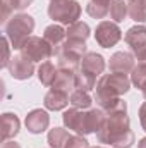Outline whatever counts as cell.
I'll return each instance as SVG.
<instances>
[{
    "instance_id": "cell-9",
    "label": "cell",
    "mask_w": 146,
    "mask_h": 148,
    "mask_svg": "<svg viewBox=\"0 0 146 148\" xmlns=\"http://www.w3.org/2000/svg\"><path fill=\"white\" fill-rule=\"evenodd\" d=\"M124 38H126V43L131 47V50L136 57L146 52V26L129 28Z\"/></svg>"
},
{
    "instance_id": "cell-2",
    "label": "cell",
    "mask_w": 146,
    "mask_h": 148,
    "mask_svg": "<svg viewBox=\"0 0 146 148\" xmlns=\"http://www.w3.org/2000/svg\"><path fill=\"white\" fill-rule=\"evenodd\" d=\"M105 119H107V112L102 110L100 107L89 109V110L72 107V109L65 110L62 115L64 126L67 129H72L76 134H81V136H88L91 133H96L103 126Z\"/></svg>"
},
{
    "instance_id": "cell-21",
    "label": "cell",
    "mask_w": 146,
    "mask_h": 148,
    "mask_svg": "<svg viewBox=\"0 0 146 148\" xmlns=\"http://www.w3.org/2000/svg\"><path fill=\"white\" fill-rule=\"evenodd\" d=\"M69 100H71L72 107H76V109H83V110L89 109L91 103H93V98L89 97V91H84V90H79V88H76L72 93H71Z\"/></svg>"
},
{
    "instance_id": "cell-8",
    "label": "cell",
    "mask_w": 146,
    "mask_h": 148,
    "mask_svg": "<svg viewBox=\"0 0 146 148\" xmlns=\"http://www.w3.org/2000/svg\"><path fill=\"white\" fill-rule=\"evenodd\" d=\"M7 69H9V73H10V76L14 79H19V81L29 79L33 76V73H35V62L29 60L28 57H24L23 53H19V55L10 59Z\"/></svg>"
},
{
    "instance_id": "cell-35",
    "label": "cell",
    "mask_w": 146,
    "mask_h": 148,
    "mask_svg": "<svg viewBox=\"0 0 146 148\" xmlns=\"http://www.w3.org/2000/svg\"><path fill=\"white\" fill-rule=\"evenodd\" d=\"M50 2H53V0H50Z\"/></svg>"
},
{
    "instance_id": "cell-12",
    "label": "cell",
    "mask_w": 146,
    "mask_h": 148,
    "mask_svg": "<svg viewBox=\"0 0 146 148\" xmlns=\"http://www.w3.org/2000/svg\"><path fill=\"white\" fill-rule=\"evenodd\" d=\"M45 109H48V110H62V109H65L69 103H71V100H69V93H65V91H62V90H55V88H52L46 95H45Z\"/></svg>"
},
{
    "instance_id": "cell-17",
    "label": "cell",
    "mask_w": 146,
    "mask_h": 148,
    "mask_svg": "<svg viewBox=\"0 0 146 148\" xmlns=\"http://www.w3.org/2000/svg\"><path fill=\"white\" fill-rule=\"evenodd\" d=\"M72 134H69L67 129L64 127H53L48 133V145L50 148H67V143Z\"/></svg>"
},
{
    "instance_id": "cell-25",
    "label": "cell",
    "mask_w": 146,
    "mask_h": 148,
    "mask_svg": "<svg viewBox=\"0 0 146 148\" xmlns=\"http://www.w3.org/2000/svg\"><path fill=\"white\" fill-rule=\"evenodd\" d=\"M131 83L136 88L145 90V86H146V64H139L138 62V66H134L132 74H131Z\"/></svg>"
},
{
    "instance_id": "cell-14",
    "label": "cell",
    "mask_w": 146,
    "mask_h": 148,
    "mask_svg": "<svg viewBox=\"0 0 146 148\" xmlns=\"http://www.w3.org/2000/svg\"><path fill=\"white\" fill-rule=\"evenodd\" d=\"M79 67L84 69V71H88V73L95 74V76L98 77L100 74L105 71V59H103L100 53H96V52H88V53L83 57Z\"/></svg>"
},
{
    "instance_id": "cell-22",
    "label": "cell",
    "mask_w": 146,
    "mask_h": 148,
    "mask_svg": "<svg viewBox=\"0 0 146 148\" xmlns=\"http://www.w3.org/2000/svg\"><path fill=\"white\" fill-rule=\"evenodd\" d=\"M129 14V7L126 0H112L110 2V17L113 23H122L126 16Z\"/></svg>"
},
{
    "instance_id": "cell-11",
    "label": "cell",
    "mask_w": 146,
    "mask_h": 148,
    "mask_svg": "<svg viewBox=\"0 0 146 148\" xmlns=\"http://www.w3.org/2000/svg\"><path fill=\"white\" fill-rule=\"evenodd\" d=\"M108 67L112 73H132L134 69V57L127 52H117L110 57Z\"/></svg>"
},
{
    "instance_id": "cell-24",
    "label": "cell",
    "mask_w": 146,
    "mask_h": 148,
    "mask_svg": "<svg viewBox=\"0 0 146 148\" xmlns=\"http://www.w3.org/2000/svg\"><path fill=\"white\" fill-rule=\"evenodd\" d=\"M129 17L136 23H146V7L141 0H129Z\"/></svg>"
},
{
    "instance_id": "cell-31",
    "label": "cell",
    "mask_w": 146,
    "mask_h": 148,
    "mask_svg": "<svg viewBox=\"0 0 146 148\" xmlns=\"http://www.w3.org/2000/svg\"><path fill=\"white\" fill-rule=\"evenodd\" d=\"M138 148H146V138L139 140V143H138Z\"/></svg>"
},
{
    "instance_id": "cell-34",
    "label": "cell",
    "mask_w": 146,
    "mask_h": 148,
    "mask_svg": "<svg viewBox=\"0 0 146 148\" xmlns=\"http://www.w3.org/2000/svg\"><path fill=\"white\" fill-rule=\"evenodd\" d=\"M141 2H143V5H145V7H146V0H141Z\"/></svg>"
},
{
    "instance_id": "cell-27",
    "label": "cell",
    "mask_w": 146,
    "mask_h": 148,
    "mask_svg": "<svg viewBox=\"0 0 146 148\" xmlns=\"http://www.w3.org/2000/svg\"><path fill=\"white\" fill-rule=\"evenodd\" d=\"M2 47H3V57H2V67H7L10 59H9V38H2Z\"/></svg>"
},
{
    "instance_id": "cell-26",
    "label": "cell",
    "mask_w": 146,
    "mask_h": 148,
    "mask_svg": "<svg viewBox=\"0 0 146 148\" xmlns=\"http://www.w3.org/2000/svg\"><path fill=\"white\" fill-rule=\"evenodd\" d=\"M67 148H89V141L81 134H74L67 143Z\"/></svg>"
},
{
    "instance_id": "cell-13",
    "label": "cell",
    "mask_w": 146,
    "mask_h": 148,
    "mask_svg": "<svg viewBox=\"0 0 146 148\" xmlns=\"http://www.w3.org/2000/svg\"><path fill=\"white\" fill-rule=\"evenodd\" d=\"M52 88L62 90V91H65V93H69V91L72 93L74 88H76V71L60 67V69L57 71V77H55Z\"/></svg>"
},
{
    "instance_id": "cell-3",
    "label": "cell",
    "mask_w": 146,
    "mask_h": 148,
    "mask_svg": "<svg viewBox=\"0 0 146 148\" xmlns=\"http://www.w3.org/2000/svg\"><path fill=\"white\" fill-rule=\"evenodd\" d=\"M3 26H5V36L9 38L12 48L21 50L24 41L31 36V33L35 29V19L29 14L19 12V14L12 16Z\"/></svg>"
},
{
    "instance_id": "cell-32",
    "label": "cell",
    "mask_w": 146,
    "mask_h": 148,
    "mask_svg": "<svg viewBox=\"0 0 146 148\" xmlns=\"http://www.w3.org/2000/svg\"><path fill=\"white\" fill-rule=\"evenodd\" d=\"M143 95H145V98H146V86H145V90H143Z\"/></svg>"
},
{
    "instance_id": "cell-6",
    "label": "cell",
    "mask_w": 146,
    "mask_h": 148,
    "mask_svg": "<svg viewBox=\"0 0 146 148\" xmlns=\"http://www.w3.org/2000/svg\"><path fill=\"white\" fill-rule=\"evenodd\" d=\"M21 53L33 62H41V60H48L53 55V47L45 38L29 36L21 47Z\"/></svg>"
},
{
    "instance_id": "cell-7",
    "label": "cell",
    "mask_w": 146,
    "mask_h": 148,
    "mask_svg": "<svg viewBox=\"0 0 146 148\" xmlns=\"http://www.w3.org/2000/svg\"><path fill=\"white\" fill-rule=\"evenodd\" d=\"M122 38V31L120 28L117 26V23H112V21H102L98 26H96V31H95V40L100 47L103 48H110L113 45H117Z\"/></svg>"
},
{
    "instance_id": "cell-30",
    "label": "cell",
    "mask_w": 146,
    "mask_h": 148,
    "mask_svg": "<svg viewBox=\"0 0 146 148\" xmlns=\"http://www.w3.org/2000/svg\"><path fill=\"white\" fill-rule=\"evenodd\" d=\"M138 62H139V64H146V52L141 53V55H138Z\"/></svg>"
},
{
    "instance_id": "cell-5",
    "label": "cell",
    "mask_w": 146,
    "mask_h": 148,
    "mask_svg": "<svg viewBox=\"0 0 146 148\" xmlns=\"http://www.w3.org/2000/svg\"><path fill=\"white\" fill-rule=\"evenodd\" d=\"M81 5L76 0H53L48 5V16L50 19L62 23V24H74L77 23L81 16Z\"/></svg>"
},
{
    "instance_id": "cell-15",
    "label": "cell",
    "mask_w": 146,
    "mask_h": 148,
    "mask_svg": "<svg viewBox=\"0 0 146 148\" xmlns=\"http://www.w3.org/2000/svg\"><path fill=\"white\" fill-rule=\"evenodd\" d=\"M0 126H2V140L7 141V140L14 138V136L19 133L21 122H19V119H17L16 114L5 112V114L2 115V122H0Z\"/></svg>"
},
{
    "instance_id": "cell-4",
    "label": "cell",
    "mask_w": 146,
    "mask_h": 148,
    "mask_svg": "<svg viewBox=\"0 0 146 148\" xmlns=\"http://www.w3.org/2000/svg\"><path fill=\"white\" fill-rule=\"evenodd\" d=\"M131 88V79L124 73H110L103 74L96 83V97L110 98V97H120L127 93Z\"/></svg>"
},
{
    "instance_id": "cell-18",
    "label": "cell",
    "mask_w": 146,
    "mask_h": 148,
    "mask_svg": "<svg viewBox=\"0 0 146 148\" xmlns=\"http://www.w3.org/2000/svg\"><path fill=\"white\" fill-rule=\"evenodd\" d=\"M110 2L112 0H89L86 5V12L95 19H103L110 14Z\"/></svg>"
},
{
    "instance_id": "cell-28",
    "label": "cell",
    "mask_w": 146,
    "mask_h": 148,
    "mask_svg": "<svg viewBox=\"0 0 146 148\" xmlns=\"http://www.w3.org/2000/svg\"><path fill=\"white\" fill-rule=\"evenodd\" d=\"M139 121H141V126L143 129L146 131V102L139 107Z\"/></svg>"
},
{
    "instance_id": "cell-10",
    "label": "cell",
    "mask_w": 146,
    "mask_h": 148,
    "mask_svg": "<svg viewBox=\"0 0 146 148\" xmlns=\"http://www.w3.org/2000/svg\"><path fill=\"white\" fill-rule=\"evenodd\" d=\"M26 127L29 133L33 134H40L43 131H46L48 124H50V115L46 114V110H41V109H35L26 115V121H24Z\"/></svg>"
},
{
    "instance_id": "cell-23",
    "label": "cell",
    "mask_w": 146,
    "mask_h": 148,
    "mask_svg": "<svg viewBox=\"0 0 146 148\" xmlns=\"http://www.w3.org/2000/svg\"><path fill=\"white\" fill-rule=\"evenodd\" d=\"M89 35H91V29L83 21H77V23H74V24H71L67 28V38H72V40H83V41H86Z\"/></svg>"
},
{
    "instance_id": "cell-19",
    "label": "cell",
    "mask_w": 146,
    "mask_h": 148,
    "mask_svg": "<svg viewBox=\"0 0 146 148\" xmlns=\"http://www.w3.org/2000/svg\"><path fill=\"white\" fill-rule=\"evenodd\" d=\"M96 76L91 73H88V71H84V69H77L76 71V88H79V90H84V91H91V90H95L96 88Z\"/></svg>"
},
{
    "instance_id": "cell-33",
    "label": "cell",
    "mask_w": 146,
    "mask_h": 148,
    "mask_svg": "<svg viewBox=\"0 0 146 148\" xmlns=\"http://www.w3.org/2000/svg\"><path fill=\"white\" fill-rule=\"evenodd\" d=\"M89 148H105V147H89ZM112 148V147H110Z\"/></svg>"
},
{
    "instance_id": "cell-20",
    "label": "cell",
    "mask_w": 146,
    "mask_h": 148,
    "mask_svg": "<svg viewBox=\"0 0 146 148\" xmlns=\"http://www.w3.org/2000/svg\"><path fill=\"white\" fill-rule=\"evenodd\" d=\"M55 77H57L55 66L52 62H48V60L41 62V66L38 67V79H40V83L45 84V86H52L53 81H55Z\"/></svg>"
},
{
    "instance_id": "cell-29",
    "label": "cell",
    "mask_w": 146,
    "mask_h": 148,
    "mask_svg": "<svg viewBox=\"0 0 146 148\" xmlns=\"http://www.w3.org/2000/svg\"><path fill=\"white\" fill-rule=\"evenodd\" d=\"M2 148H21L19 147V143H16V141H3V145H2Z\"/></svg>"
},
{
    "instance_id": "cell-1",
    "label": "cell",
    "mask_w": 146,
    "mask_h": 148,
    "mask_svg": "<svg viewBox=\"0 0 146 148\" xmlns=\"http://www.w3.org/2000/svg\"><path fill=\"white\" fill-rule=\"evenodd\" d=\"M100 143L110 145L112 148H129L134 143V133L129 127L127 112H112L107 114L103 126L96 131Z\"/></svg>"
},
{
    "instance_id": "cell-16",
    "label": "cell",
    "mask_w": 146,
    "mask_h": 148,
    "mask_svg": "<svg viewBox=\"0 0 146 148\" xmlns=\"http://www.w3.org/2000/svg\"><path fill=\"white\" fill-rule=\"evenodd\" d=\"M43 38H45V40L53 47V50H55V48H59V47L65 41V38H67V31H65L62 26H59V24H50V26L45 28Z\"/></svg>"
}]
</instances>
